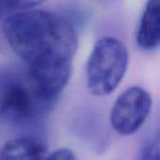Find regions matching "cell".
<instances>
[{"label": "cell", "instance_id": "ba28073f", "mask_svg": "<svg viewBox=\"0 0 160 160\" xmlns=\"http://www.w3.org/2000/svg\"><path fill=\"white\" fill-rule=\"evenodd\" d=\"M135 160H160L159 136L158 133L144 142Z\"/></svg>", "mask_w": 160, "mask_h": 160}, {"label": "cell", "instance_id": "52a82bcc", "mask_svg": "<svg viewBox=\"0 0 160 160\" xmlns=\"http://www.w3.org/2000/svg\"><path fill=\"white\" fill-rule=\"evenodd\" d=\"M47 0H0L2 15L33 9Z\"/></svg>", "mask_w": 160, "mask_h": 160}, {"label": "cell", "instance_id": "277c9868", "mask_svg": "<svg viewBox=\"0 0 160 160\" xmlns=\"http://www.w3.org/2000/svg\"><path fill=\"white\" fill-rule=\"evenodd\" d=\"M151 108L152 98L146 90L129 87L115 100L111 111V125L118 134L131 135L146 121Z\"/></svg>", "mask_w": 160, "mask_h": 160}, {"label": "cell", "instance_id": "7a4b0ae2", "mask_svg": "<svg viewBox=\"0 0 160 160\" xmlns=\"http://www.w3.org/2000/svg\"><path fill=\"white\" fill-rule=\"evenodd\" d=\"M56 101L42 96L30 82L27 74L0 83V122L15 129H30L49 113Z\"/></svg>", "mask_w": 160, "mask_h": 160}, {"label": "cell", "instance_id": "6da1fadb", "mask_svg": "<svg viewBox=\"0 0 160 160\" xmlns=\"http://www.w3.org/2000/svg\"><path fill=\"white\" fill-rule=\"evenodd\" d=\"M3 34L10 48L27 64L26 74L34 87L56 101L70 79L78 48L72 24L52 12L29 9L8 17Z\"/></svg>", "mask_w": 160, "mask_h": 160}, {"label": "cell", "instance_id": "9c48e42d", "mask_svg": "<svg viewBox=\"0 0 160 160\" xmlns=\"http://www.w3.org/2000/svg\"><path fill=\"white\" fill-rule=\"evenodd\" d=\"M45 160H76V158L71 150L60 148L52 153Z\"/></svg>", "mask_w": 160, "mask_h": 160}, {"label": "cell", "instance_id": "5b68a950", "mask_svg": "<svg viewBox=\"0 0 160 160\" xmlns=\"http://www.w3.org/2000/svg\"><path fill=\"white\" fill-rule=\"evenodd\" d=\"M136 41L144 51H153L160 42V0H149L142 15Z\"/></svg>", "mask_w": 160, "mask_h": 160}, {"label": "cell", "instance_id": "30bf717a", "mask_svg": "<svg viewBox=\"0 0 160 160\" xmlns=\"http://www.w3.org/2000/svg\"><path fill=\"white\" fill-rule=\"evenodd\" d=\"M3 15H2V12H1V9H0V17H2Z\"/></svg>", "mask_w": 160, "mask_h": 160}, {"label": "cell", "instance_id": "3957f363", "mask_svg": "<svg viewBox=\"0 0 160 160\" xmlns=\"http://www.w3.org/2000/svg\"><path fill=\"white\" fill-rule=\"evenodd\" d=\"M128 64V53L122 41L103 37L94 45L87 62V87L96 97L112 94L123 80Z\"/></svg>", "mask_w": 160, "mask_h": 160}, {"label": "cell", "instance_id": "8992f818", "mask_svg": "<svg viewBox=\"0 0 160 160\" xmlns=\"http://www.w3.org/2000/svg\"><path fill=\"white\" fill-rule=\"evenodd\" d=\"M46 146L37 136H19L0 149V160H44Z\"/></svg>", "mask_w": 160, "mask_h": 160}]
</instances>
